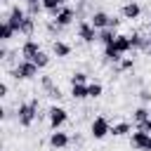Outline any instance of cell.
I'll use <instances>...</instances> for the list:
<instances>
[{
  "label": "cell",
  "mask_w": 151,
  "mask_h": 151,
  "mask_svg": "<svg viewBox=\"0 0 151 151\" xmlns=\"http://www.w3.org/2000/svg\"><path fill=\"white\" fill-rule=\"evenodd\" d=\"M35 118H38V99H28V101L19 104V109H17V120H19L21 127H31V125L35 123Z\"/></svg>",
  "instance_id": "obj_1"
},
{
  "label": "cell",
  "mask_w": 151,
  "mask_h": 151,
  "mask_svg": "<svg viewBox=\"0 0 151 151\" xmlns=\"http://www.w3.org/2000/svg\"><path fill=\"white\" fill-rule=\"evenodd\" d=\"M38 66L33 64V61H26V59H21L14 68H12V78H17V80H31V78H35L38 76Z\"/></svg>",
  "instance_id": "obj_2"
},
{
  "label": "cell",
  "mask_w": 151,
  "mask_h": 151,
  "mask_svg": "<svg viewBox=\"0 0 151 151\" xmlns=\"http://www.w3.org/2000/svg\"><path fill=\"white\" fill-rule=\"evenodd\" d=\"M90 134H92L94 139H104L106 134H111V123H109L104 116H97V118L92 120V125H90Z\"/></svg>",
  "instance_id": "obj_3"
},
{
  "label": "cell",
  "mask_w": 151,
  "mask_h": 151,
  "mask_svg": "<svg viewBox=\"0 0 151 151\" xmlns=\"http://www.w3.org/2000/svg\"><path fill=\"white\" fill-rule=\"evenodd\" d=\"M47 118H50V127H52V130H59V127L68 120V111H66L64 106H52V109L47 111Z\"/></svg>",
  "instance_id": "obj_4"
},
{
  "label": "cell",
  "mask_w": 151,
  "mask_h": 151,
  "mask_svg": "<svg viewBox=\"0 0 151 151\" xmlns=\"http://www.w3.org/2000/svg\"><path fill=\"white\" fill-rule=\"evenodd\" d=\"M78 38H80L83 42L92 45L94 40H99V31H97L90 21H80V24H78Z\"/></svg>",
  "instance_id": "obj_5"
},
{
  "label": "cell",
  "mask_w": 151,
  "mask_h": 151,
  "mask_svg": "<svg viewBox=\"0 0 151 151\" xmlns=\"http://www.w3.org/2000/svg\"><path fill=\"white\" fill-rule=\"evenodd\" d=\"M24 19H26V12H24L19 5H14V7L9 9V14H7V19H5V21H7L17 33H19V28H21V21H24Z\"/></svg>",
  "instance_id": "obj_6"
},
{
  "label": "cell",
  "mask_w": 151,
  "mask_h": 151,
  "mask_svg": "<svg viewBox=\"0 0 151 151\" xmlns=\"http://www.w3.org/2000/svg\"><path fill=\"white\" fill-rule=\"evenodd\" d=\"M149 142H151V134H149V132H142V130H134L132 137H130V144H132L137 151H146V149H149Z\"/></svg>",
  "instance_id": "obj_7"
},
{
  "label": "cell",
  "mask_w": 151,
  "mask_h": 151,
  "mask_svg": "<svg viewBox=\"0 0 151 151\" xmlns=\"http://www.w3.org/2000/svg\"><path fill=\"white\" fill-rule=\"evenodd\" d=\"M73 19H76V9H73V7H68V5H64V7L54 14V21H57L59 26H64V28H66V26H71V21H73Z\"/></svg>",
  "instance_id": "obj_8"
},
{
  "label": "cell",
  "mask_w": 151,
  "mask_h": 151,
  "mask_svg": "<svg viewBox=\"0 0 151 151\" xmlns=\"http://www.w3.org/2000/svg\"><path fill=\"white\" fill-rule=\"evenodd\" d=\"M40 50H42V47H40V42H38V40H33V38H28V40L21 45V57H24L26 61H33V57H35Z\"/></svg>",
  "instance_id": "obj_9"
},
{
  "label": "cell",
  "mask_w": 151,
  "mask_h": 151,
  "mask_svg": "<svg viewBox=\"0 0 151 151\" xmlns=\"http://www.w3.org/2000/svg\"><path fill=\"white\" fill-rule=\"evenodd\" d=\"M47 144H50L52 149H66V146L71 144V137H68L66 132H59V130H54V132L50 134Z\"/></svg>",
  "instance_id": "obj_10"
},
{
  "label": "cell",
  "mask_w": 151,
  "mask_h": 151,
  "mask_svg": "<svg viewBox=\"0 0 151 151\" xmlns=\"http://www.w3.org/2000/svg\"><path fill=\"white\" fill-rule=\"evenodd\" d=\"M120 14H123V19H130V21H134V19H139V14H142V7H139V2H137V0H130V2H125V5H123Z\"/></svg>",
  "instance_id": "obj_11"
},
{
  "label": "cell",
  "mask_w": 151,
  "mask_h": 151,
  "mask_svg": "<svg viewBox=\"0 0 151 151\" xmlns=\"http://www.w3.org/2000/svg\"><path fill=\"white\" fill-rule=\"evenodd\" d=\"M109 47H113V50H116V52H120V54H127V52L132 50V40H130V35L118 33V35H116V40H113V45H109Z\"/></svg>",
  "instance_id": "obj_12"
},
{
  "label": "cell",
  "mask_w": 151,
  "mask_h": 151,
  "mask_svg": "<svg viewBox=\"0 0 151 151\" xmlns=\"http://www.w3.org/2000/svg\"><path fill=\"white\" fill-rule=\"evenodd\" d=\"M109 19H111V14H106V12L97 9V12H92V17H90V24H92L97 31H101V28H109Z\"/></svg>",
  "instance_id": "obj_13"
},
{
  "label": "cell",
  "mask_w": 151,
  "mask_h": 151,
  "mask_svg": "<svg viewBox=\"0 0 151 151\" xmlns=\"http://www.w3.org/2000/svg\"><path fill=\"white\" fill-rule=\"evenodd\" d=\"M52 52H54L59 59H64V57H68V54H71V45H68V42H64V40H54Z\"/></svg>",
  "instance_id": "obj_14"
},
{
  "label": "cell",
  "mask_w": 151,
  "mask_h": 151,
  "mask_svg": "<svg viewBox=\"0 0 151 151\" xmlns=\"http://www.w3.org/2000/svg\"><path fill=\"white\" fill-rule=\"evenodd\" d=\"M132 120H134V127H137V125H142V123H146V120H151V113H149V109H146V106H139V109H134V113H132Z\"/></svg>",
  "instance_id": "obj_15"
},
{
  "label": "cell",
  "mask_w": 151,
  "mask_h": 151,
  "mask_svg": "<svg viewBox=\"0 0 151 151\" xmlns=\"http://www.w3.org/2000/svg\"><path fill=\"white\" fill-rule=\"evenodd\" d=\"M132 132V123H116V125H111V134L113 137H125V134H130Z\"/></svg>",
  "instance_id": "obj_16"
},
{
  "label": "cell",
  "mask_w": 151,
  "mask_h": 151,
  "mask_svg": "<svg viewBox=\"0 0 151 151\" xmlns=\"http://www.w3.org/2000/svg\"><path fill=\"white\" fill-rule=\"evenodd\" d=\"M116 35H118V33H116L113 28H101V31H99V42H101L104 47H109V45H113Z\"/></svg>",
  "instance_id": "obj_17"
},
{
  "label": "cell",
  "mask_w": 151,
  "mask_h": 151,
  "mask_svg": "<svg viewBox=\"0 0 151 151\" xmlns=\"http://www.w3.org/2000/svg\"><path fill=\"white\" fill-rule=\"evenodd\" d=\"M130 40H132V50H149V38H144L142 33H132L130 35Z\"/></svg>",
  "instance_id": "obj_18"
},
{
  "label": "cell",
  "mask_w": 151,
  "mask_h": 151,
  "mask_svg": "<svg viewBox=\"0 0 151 151\" xmlns=\"http://www.w3.org/2000/svg\"><path fill=\"white\" fill-rule=\"evenodd\" d=\"M33 31H35V17H28V14H26V19L21 21L19 33H21V35H33Z\"/></svg>",
  "instance_id": "obj_19"
},
{
  "label": "cell",
  "mask_w": 151,
  "mask_h": 151,
  "mask_svg": "<svg viewBox=\"0 0 151 151\" xmlns=\"http://www.w3.org/2000/svg\"><path fill=\"white\" fill-rule=\"evenodd\" d=\"M104 59H106L109 64H116V66H118V64L123 61V54H120V52H116L113 47H104Z\"/></svg>",
  "instance_id": "obj_20"
},
{
  "label": "cell",
  "mask_w": 151,
  "mask_h": 151,
  "mask_svg": "<svg viewBox=\"0 0 151 151\" xmlns=\"http://www.w3.org/2000/svg\"><path fill=\"white\" fill-rule=\"evenodd\" d=\"M40 2H42V9H45V12H50L52 17L64 7V2H61V0H40Z\"/></svg>",
  "instance_id": "obj_21"
},
{
  "label": "cell",
  "mask_w": 151,
  "mask_h": 151,
  "mask_svg": "<svg viewBox=\"0 0 151 151\" xmlns=\"http://www.w3.org/2000/svg\"><path fill=\"white\" fill-rule=\"evenodd\" d=\"M104 94V85L101 83H87V97L90 99H99Z\"/></svg>",
  "instance_id": "obj_22"
},
{
  "label": "cell",
  "mask_w": 151,
  "mask_h": 151,
  "mask_svg": "<svg viewBox=\"0 0 151 151\" xmlns=\"http://www.w3.org/2000/svg\"><path fill=\"white\" fill-rule=\"evenodd\" d=\"M14 33H17V31H14V28H12L7 21H2V24H0V40H2V42L12 40V35H14Z\"/></svg>",
  "instance_id": "obj_23"
},
{
  "label": "cell",
  "mask_w": 151,
  "mask_h": 151,
  "mask_svg": "<svg viewBox=\"0 0 151 151\" xmlns=\"http://www.w3.org/2000/svg\"><path fill=\"white\" fill-rule=\"evenodd\" d=\"M33 64H35L38 68H47V66H50V54L40 50V52H38L35 57H33Z\"/></svg>",
  "instance_id": "obj_24"
},
{
  "label": "cell",
  "mask_w": 151,
  "mask_h": 151,
  "mask_svg": "<svg viewBox=\"0 0 151 151\" xmlns=\"http://www.w3.org/2000/svg\"><path fill=\"white\" fill-rule=\"evenodd\" d=\"M71 97L73 99H85L87 97V85H71Z\"/></svg>",
  "instance_id": "obj_25"
},
{
  "label": "cell",
  "mask_w": 151,
  "mask_h": 151,
  "mask_svg": "<svg viewBox=\"0 0 151 151\" xmlns=\"http://www.w3.org/2000/svg\"><path fill=\"white\" fill-rule=\"evenodd\" d=\"M71 85H87V73H83V71H73V76H71Z\"/></svg>",
  "instance_id": "obj_26"
},
{
  "label": "cell",
  "mask_w": 151,
  "mask_h": 151,
  "mask_svg": "<svg viewBox=\"0 0 151 151\" xmlns=\"http://www.w3.org/2000/svg\"><path fill=\"white\" fill-rule=\"evenodd\" d=\"M132 68H134V61L130 57H123V61L116 66V71H132Z\"/></svg>",
  "instance_id": "obj_27"
},
{
  "label": "cell",
  "mask_w": 151,
  "mask_h": 151,
  "mask_svg": "<svg viewBox=\"0 0 151 151\" xmlns=\"http://www.w3.org/2000/svg\"><path fill=\"white\" fill-rule=\"evenodd\" d=\"M40 85H42V90L47 92L50 87H54V80H52V76H40Z\"/></svg>",
  "instance_id": "obj_28"
},
{
  "label": "cell",
  "mask_w": 151,
  "mask_h": 151,
  "mask_svg": "<svg viewBox=\"0 0 151 151\" xmlns=\"http://www.w3.org/2000/svg\"><path fill=\"white\" fill-rule=\"evenodd\" d=\"M47 31H50V33L54 35V33H61V31H64V26H59V24H57V21L52 19V21H47Z\"/></svg>",
  "instance_id": "obj_29"
},
{
  "label": "cell",
  "mask_w": 151,
  "mask_h": 151,
  "mask_svg": "<svg viewBox=\"0 0 151 151\" xmlns=\"http://www.w3.org/2000/svg\"><path fill=\"white\" fill-rule=\"evenodd\" d=\"M47 97H52V99H61L64 94H61V90H59V85H54V87H50V90H47Z\"/></svg>",
  "instance_id": "obj_30"
},
{
  "label": "cell",
  "mask_w": 151,
  "mask_h": 151,
  "mask_svg": "<svg viewBox=\"0 0 151 151\" xmlns=\"http://www.w3.org/2000/svg\"><path fill=\"white\" fill-rule=\"evenodd\" d=\"M139 99H142V104H149V101H151V92H149V90H142V92H139Z\"/></svg>",
  "instance_id": "obj_31"
},
{
  "label": "cell",
  "mask_w": 151,
  "mask_h": 151,
  "mask_svg": "<svg viewBox=\"0 0 151 151\" xmlns=\"http://www.w3.org/2000/svg\"><path fill=\"white\" fill-rule=\"evenodd\" d=\"M118 26H120V19H118V17H111V19H109V28H113V31H116Z\"/></svg>",
  "instance_id": "obj_32"
},
{
  "label": "cell",
  "mask_w": 151,
  "mask_h": 151,
  "mask_svg": "<svg viewBox=\"0 0 151 151\" xmlns=\"http://www.w3.org/2000/svg\"><path fill=\"white\" fill-rule=\"evenodd\" d=\"M7 92H9V85L7 83H0V97H7Z\"/></svg>",
  "instance_id": "obj_33"
},
{
  "label": "cell",
  "mask_w": 151,
  "mask_h": 151,
  "mask_svg": "<svg viewBox=\"0 0 151 151\" xmlns=\"http://www.w3.org/2000/svg\"><path fill=\"white\" fill-rule=\"evenodd\" d=\"M146 54L151 57V38H149V50H146Z\"/></svg>",
  "instance_id": "obj_34"
},
{
  "label": "cell",
  "mask_w": 151,
  "mask_h": 151,
  "mask_svg": "<svg viewBox=\"0 0 151 151\" xmlns=\"http://www.w3.org/2000/svg\"><path fill=\"white\" fill-rule=\"evenodd\" d=\"M146 151H151V142H149V149H146Z\"/></svg>",
  "instance_id": "obj_35"
}]
</instances>
